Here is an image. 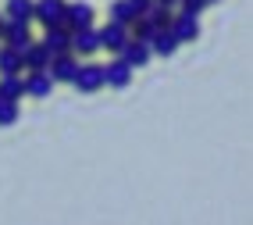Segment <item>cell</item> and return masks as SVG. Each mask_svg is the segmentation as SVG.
Returning a JSON list of instances; mask_svg holds the SVG:
<instances>
[{"label": "cell", "mask_w": 253, "mask_h": 225, "mask_svg": "<svg viewBox=\"0 0 253 225\" xmlns=\"http://www.w3.org/2000/svg\"><path fill=\"white\" fill-rule=\"evenodd\" d=\"M72 86L79 93H96L100 86H104V68H100V64H79Z\"/></svg>", "instance_id": "obj_5"}, {"label": "cell", "mask_w": 253, "mask_h": 225, "mask_svg": "<svg viewBox=\"0 0 253 225\" xmlns=\"http://www.w3.org/2000/svg\"><path fill=\"white\" fill-rule=\"evenodd\" d=\"M40 43L50 50V54H64V50H72V29L68 25H46Z\"/></svg>", "instance_id": "obj_7"}, {"label": "cell", "mask_w": 253, "mask_h": 225, "mask_svg": "<svg viewBox=\"0 0 253 225\" xmlns=\"http://www.w3.org/2000/svg\"><path fill=\"white\" fill-rule=\"evenodd\" d=\"M93 22H96V11H93L89 4H82V0L64 7V25H68V29H86V25H93Z\"/></svg>", "instance_id": "obj_10"}, {"label": "cell", "mask_w": 253, "mask_h": 225, "mask_svg": "<svg viewBox=\"0 0 253 225\" xmlns=\"http://www.w3.org/2000/svg\"><path fill=\"white\" fill-rule=\"evenodd\" d=\"M14 122H18V100L0 97V125H14Z\"/></svg>", "instance_id": "obj_20"}, {"label": "cell", "mask_w": 253, "mask_h": 225, "mask_svg": "<svg viewBox=\"0 0 253 225\" xmlns=\"http://www.w3.org/2000/svg\"><path fill=\"white\" fill-rule=\"evenodd\" d=\"M100 50V32L93 25L86 29H72V54H82V57H89Z\"/></svg>", "instance_id": "obj_6"}, {"label": "cell", "mask_w": 253, "mask_h": 225, "mask_svg": "<svg viewBox=\"0 0 253 225\" xmlns=\"http://www.w3.org/2000/svg\"><path fill=\"white\" fill-rule=\"evenodd\" d=\"M168 29H171V36H175L178 43H196V40H200V22L193 18V14H175Z\"/></svg>", "instance_id": "obj_8"}, {"label": "cell", "mask_w": 253, "mask_h": 225, "mask_svg": "<svg viewBox=\"0 0 253 225\" xmlns=\"http://www.w3.org/2000/svg\"><path fill=\"white\" fill-rule=\"evenodd\" d=\"M178 7H182V14H193V18H200V14H204V7H207V0H178Z\"/></svg>", "instance_id": "obj_21"}, {"label": "cell", "mask_w": 253, "mask_h": 225, "mask_svg": "<svg viewBox=\"0 0 253 225\" xmlns=\"http://www.w3.org/2000/svg\"><path fill=\"white\" fill-rule=\"evenodd\" d=\"M46 72H50V79H54V82H72L75 72H79V61H75L72 50H64V54H54V57H50Z\"/></svg>", "instance_id": "obj_4"}, {"label": "cell", "mask_w": 253, "mask_h": 225, "mask_svg": "<svg viewBox=\"0 0 253 225\" xmlns=\"http://www.w3.org/2000/svg\"><path fill=\"white\" fill-rule=\"evenodd\" d=\"M25 72V64H22V50H14V47H0V75H18Z\"/></svg>", "instance_id": "obj_15"}, {"label": "cell", "mask_w": 253, "mask_h": 225, "mask_svg": "<svg viewBox=\"0 0 253 225\" xmlns=\"http://www.w3.org/2000/svg\"><path fill=\"white\" fill-rule=\"evenodd\" d=\"M207 4H217V0H207Z\"/></svg>", "instance_id": "obj_25"}, {"label": "cell", "mask_w": 253, "mask_h": 225, "mask_svg": "<svg viewBox=\"0 0 253 225\" xmlns=\"http://www.w3.org/2000/svg\"><path fill=\"white\" fill-rule=\"evenodd\" d=\"M100 32V47H107V50H122L125 47V40H128V25H118V22H107L104 29H96Z\"/></svg>", "instance_id": "obj_13"}, {"label": "cell", "mask_w": 253, "mask_h": 225, "mask_svg": "<svg viewBox=\"0 0 253 225\" xmlns=\"http://www.w3.org/2000/svg\"><path fill=\"white\" fill-rule=\"evenodd\" d=\"M182 43L171 36V29H157L154 32V40H150V54H161V57H171L175 50H178Z\"/></svg>", "instance_id": "obj_14"}, {"label": "cell", "mask_w": 253, "mask_h": 225, "mask_svg": "<svg viewBox=\"0 0 253 225\" xmlns=\"http://www.w3.org/2000/svg\"><path fill=\"white\" fill-rule=\"evenodd\" d=\"M128 82H132V68H128L122 57H114L111 64H104V86H114V90H125Z\"/></svg>", "instance_id": "obj_11"}, {"label": "cell", "mask_w": 253, "mask_h": 225, "mask_svg": "<svg viewBox=\"0 0 253 225\" xmlns=\"http://www.w3.org/2000/svg\"><path fill=\"white\" fill-rule=\"evenodd\" d=\"M146 18L154 22V29H168V25H171V18H175V11H171V7H161V4H154V7L146 11Z\"/></svg>", "instance_id": "obj_19"}, {"label": "cell", "mask_w": 253, "mask_h": 225, "mask_svg": "<svg viewBox=\"0 0 253 225\" xmlns=\"http://www.w3.org/2000/svg\"><path fill=\"white\" fill-rule=\"evenodd\" d=\"M107 14H111V22H118V25H132V22H136V14H132V7L125 4V0H114Z\"/></svg>", "instance_id": "obj_18"}, {"label": "cell", "mask_w": 253, "mask_h": 225, "mask_svg": "<svg viewBox=\"0 0 253 225\" xmlns=\"http://www.w3.org/2000/svg\"><path fill=\"white\" fill-rule=\"evenodd\" d=\"M0 40L4 47H14V50H25L32 43V32H29V22H18V18H4L0 25Z\"/></svg>", "instance_id": "obj_1"}, {"label": "cell", "mask_w": 253, "mask_h": 225, "mask_svg": "<svg viewBox=\"0 0 253 225\" xmlns=\"http://www.w3.org/2000/svg\"><path fill=\"white\" fill-rule=\"evenodd\" d=\"M4 18H18V22H32V0H7Z\"/></svg>", "instance_id": "obj_17"}, {"label": "cell", "mask_w": 253, "mask_h": 225, "mask_svg": "<svg viewBox=\"0 0 253 225\" xmlns=\"http://www.w3.org/2000/svg\"><path fill=\"white\" fill-rule=\"evenodd\" d=\"M118 57H122V61L132 68V72H136V68H146L154 54H150V43H143V40H132V36H128V40H125V47L118 50Z\"/></svg>", "instance_id": "obj_3"}, {"label": "cell", "mask_w": 253, "mask_h": 225, "mask_svg": "<svg viewBox=\"0 0 253 225\" xmlns=\"http://www.w3.org/2000/svg\"><path fill=\"white\" fill-rule=\"evenodd\" d=\"M64 7L68 0H32V18H40L46 25H64Z\"/></svg>", "instance_id": "obj_2"}, {"label": "cell", "mask_w": 253, "mask_h": 225, "mask_svg": "<svg viewBox=\"0 0 253 225\" xmlns=\"http://www.w3.org/2000/svg\"><path fill=\"white\" fill-rule=\"evenodd\" d=\"M154 4H161V7H171V11H175V7H178V0H154Z\"/></svg>", "instance_id": "obj_23"}, {"label": "cell", "mask_w": 253, "mask_h": 225, "mask_svg": "<svg viewBox=\"0 0 253 225\" xmlns=\"http://www.w3.org/2000/svg\"><path fill=\"white\" fill-rule=\"evenodd\" d=\"M125 4L132 7V14H136V18H143V14L154 7V0H125Z\"/></svg>", "instance_id": "obj_22"}, {"label": "cell", "mask_w": 253, "mask_h": 225, "mask_svg": "<svg viewBox=\"0 0 253 225\" xmlns=\"http://www.w3.org/2000/svg\"><path fill=\"white\" fill-rule=\"evenodd\" d=\"M0 97L4 100H22L25 97V79L22 75H0Z\"/></svg>", "instance_id": "obj_16"}, {"label": "cell", "mask_w": 253, "mask_h": 225, "mask_svg": "<svg viewBox=\"0 0 253 225\" xmlns=\"http://www.w3.org/2000/svg\"><path fill=\"white\" fill-rule=\"evenodd\" d=\"M50 57H54V54H50L43 43H36V40H32V43L22 50V64H25V72H46Z\"/></svg>", "instance_id": "obj_9"}, {"label": "cell", "mask_w": 253, "mask_h": 225, "mask_svg": "<svg viewBox=\"0 0 253 225\" xmlns=\"http://www.w3.org/2000/svg\"><path fill=\"white\" fill-rule=\"evenodd\" d=\"M0 25H4V14H0Z\"/></svg>", "instance_id": "obj_24"}, {"label": "cell", "mask_w": 253, "mask_h": 225, "mask_svg": "<svg viewBox=\"0 0 253 225\" xmlns=\"http://www.w3.org/2000/svg\"><path fill=\"white\" fill-rule=\"evenodd\" d=\"M50 90H54V79H50V72H25V97L46 100Z\"/></svg>", "instance_id": "obj_12"}]
</instances>
